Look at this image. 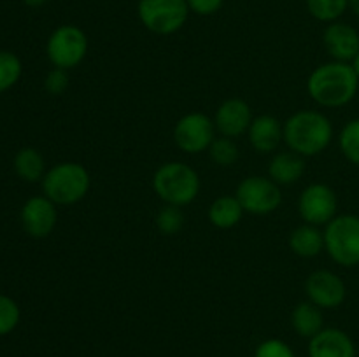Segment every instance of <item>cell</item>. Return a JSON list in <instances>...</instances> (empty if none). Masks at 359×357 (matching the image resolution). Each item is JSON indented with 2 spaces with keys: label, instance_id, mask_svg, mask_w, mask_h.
<instances>
[{
  "label": "cell",
  "instance_id": "1",
  "mask_svg": "<svg viewBox=\"0 0 359 357\" xmlns=\"http://www.w3.org/2000/svg\"><path fill=\"white\" fill-rule=\"evenodd\" d=\"M359 90V77L346 62H328L312 70L307 80V91L321 107L339 108L351 104Z\"/></svg>",
  "mask_w": 359,
  "mask_h": 357
},
{
  "label": "cell",
  "instance_id": "2",
  "mask_svg": "<svg viewBox=\"0 0 359 357\" xmlns=\"http://www.w3.org/2000/svg\"><path fill=\"white\" fill-rule=\"evenodd\" d=\"M284 142L300 156H318L333 140V125L319 111H298L283 122Z\"/></svg>",
  "mask_w": 359,
  "mask_h": 357
},
{
  "label": "cell",
  "instance_id": "3",
  "mask_svg": "<svg viewBox=\"0 0 359 357\" xmlns=\"http://www.w3.org/2000/svg\"><path fill=\"white\" fill-rule=\"evenodd\" d=\"M91 186L90 172L76 161H62L46 172L42 191L55 205L70 206L88 195Z\"/></svg>",
  "mask_w": 359,
  "mask_h": 357
},
{
  "label": "cell",
  "instance_id": "4",
  "mask_svg": "<svg viewBox=\"0 0 359 357\" xmlns=\"http://www.w3.org/2000/svg\"><path fill=\"white\" fill-rule=\"evenodd\" d=\"M153 189L165 205H189L200 192L196 170L182 161H168L158 167L153 175Z\"/></svg>",
  "mask_w": 359,
  "mask_h": 357
},
{
  "label": "cell",
  "instance_id": "5",
  "mask_svg": "<svg viewBox=\"0 0 359 357\" xmlns=\"http://www.w3.org/2000/svg\"><path fill=\"white\" fill-rule=\"evenodd\" d=\"M325 248L340 266L353 268L359 265V216L342 214L325 227Z\"/></svg>",
  "mask_w": 359,
  "mask_h": 357
},
{
  "label": "cell",
  "instance_id": "6",
  "mask_svg": "<svg viewBox=\"0 0 359 357\" xmlns=\"http://www.w3.org/2000/svg\"><path fill=\"white\" fill-rule=\"evenodd\" d=\"M189 13L186 0H139L137 4L140 23L156 35H172L181 30Z\"/></svg>",
  "mask_w": 359,
  "mask_h": 357
},
{
  "label": "cell",
  "instance_id": "7",
  "mask_svg": "<svg viewBox=\"0 0 359 357\" xmlns=\"http://www.w3.org/2000/svg\"><path fill=\"white\" fill-rule=\"evenodd\" d=\"M46 52L53 66L70 70L88 55V37L77 24H62L49 35Z\"/></svg>",
  "mask_w": 359,
  "mask_h": 357
},
{
  "label": "cell",
  "instance_id": "8",
  "mask_svg": "<svg viewBox=\"0 0 359 357\" xmlns=\"http://www.w3.org/2000/svg\"><path fill=\"white\" fill-rule=\"evenodd\" d=\"M235 196L241 202L244 212L252 214V216H266V214L276 212L283 203L279 184L263 175L245 177L238 184Z\"/></svg>",
  "mask_w": 359,
  "mask_h": 357
},
{
  "label": "cell",
  "instance_id": "9",
  "mask_svg": "<svg viewBox=\"0 0 359 357\" xmlns=\"http://www.w3.org/2000/svg\"><path fill=\"white\" fill-rule=\"evenodd\" d=\"M214 139H216L214 119L203 112H189L182 115L174 126L175 146L186 154H200L209 150Z\"/></svg>",
  "mask_w": 359,
  "mask_h": 357
},
{
  "label": "cell",
  "instance_id": "10",
  "mask_svg": "<svg viewBox=\"0 0 359 357\" xmlns=\"http://www.w3.org/2000/svg\"><path fill=\"white\" fill-rule=\"evenodd\" d=\"M337 195L330 186L316 184L307 186L298 198V212L307 224L312 226H326L337 217Z\"/></svg>",
  "mask_w": 359,
  "mask_h": 357
},
{
  "label": "cell",
  "instance_id": "11",
  "mask_svg": "<svg viewBox=\"0 0 359 357\" xmlns=\"http://www.w3.org/2000/svg\"><path fill=\"white\" fill-rule=\"evenodd\" d=\"M305 293L311 303L321 310H330L340 307L346 301L347 287L337 273L330 270H316L307 276Z\"/></svg>",
  "mask_w": 359,
  "mask_h": 357
},
{
  "label": "cell",
  "instance_id": "12",
  "mask_svg": "<svg viewBox=\"0 0 359 357\" xmlns=\"http://www.w3.org/2000/svg\"><path fill=\"white\" fill-rule=\"evenodd\" d=\"M20 219L25 233L32 238H46L55 231L58 210L48 196H32L21 206Z\"/></svg>",
  "mask_w": 359,
  "mask_h": 357
},
{
  "label": "cell",
  "instance_id": "13",
  "mask_svg": "<svg viewBox=\"0 0 359 357\" xmlns=\"http://www.w3.org/2000/svg\"><path fill=\"white\" fill-rule=\"evenodd\" d=\"M251 105L242 98H228L217 107L214 115V125L216 132L228 139L241 136L242 133H248L249 126L252 122Z\"/></svg>",
  "mask_w": 359,
  "mask_h": 357
},
{
  "label": "cell",
  "instance_id": "14",
  "mask_svg": "<svg viewBox=\"0 0 359 357\" xmlns=\"http://www.w3.org/2000/svg\"><path fill=\"white\" fill-rule=\"evenodd\" d=\"M323 44L335 62H353L359 52V34L354 27L333 21L323 31Z\"/></svg>",
  "mask_w": 359,
  "mask_h": 357
},
{
  "label": "cell",
  "instance_id": "15",
  "mask_svg": "<svg viewBox=\"0 0 359 357\" xmlns=\"http://www.w3.org/2000/svg\"><path fill=\"white\" fill-rule=\"evenodd\" d=\"M309 357H356V345L342 329L325 328L309 340Z\"/></svg>",
  "mask_w": 359,
  "mask_h": 357
},
{
  "label": "cell",
  "instance_id": "16",
  "mask_svg": "<svg viewBox=\"0 0 359 357\" xmlns=\"http://www.w3.org/2000/svg\"><path fill=\"white\" fill-rule=\"evenodd\" d=\"M248 136L252 149L262 154H270L277 150V147L284 140L283 122L276 115L262 114L252 119L248 130Z\"/></svg>",
  "mask_w": 359,
  "mask_h": 357
},
{
  "label": "cell",
  "instance_id": "17",
  "mask_svg": "<svg viewBox=\"0 0 359 357\" xmlns=\"http://www.w3.org/2000/svg\"><path fill=\"white\" fill-rule=\"evenodd\" d=\"M305 174L304 156L284 150V153L273 154L269 163V177L279 186H290L300 181Z\"/></svg>",
  "mask_w": 359,
  "mask_h": 357
},
{
  "label": "cell",
  "instance_id": "18",
  "mask_svg": "<svg viewBox=\"0 0 359 357\" xmlns=\"http://www.w3.org/2000/svg\"><path fill=\"white\" fill-rule=\"evenodd\" d=\"M291 326L302 338H314L319 331L325 329L323 310L311 301H302L291 312Z\"/></svg>",
  "mask_w": 359,
  "mask_h": 357
},
{
  "label": "cell",
  "instance_id": "19",
  "mask_svg": "<svg viewBox=\"0 0 359 357\" xmlns=\"http://www.w3.org/2000/svg\"><path fill=\"white\" fill-rule=\"evenodd\" d=\"M290 248L300 258H316L325 248V233L318 226L302 224L290 234Z\"/></svg>",
  "mask_w": 359,
  "mask_h": 357
},
{
  "label": "cell",
  "instance_id": "20",
  "mask_svg": "<svg viewBox=\"0 0 359 357\" xmlns=\"http://www.w3.org/2000/svg\"><path fill=\"white\" fill-rule=\"evenodd\" d=\"M207 216L209 223L217 230H231L241 223L244 209L237 196H219L210 203Z\"/></svg>",
  "mask_w": 359,
  "mask_h": 357
},
{
  "label": "cell",
  "instance_id": "21",
  "mask_svg": "<svg viewBox=\"0 0 359 357\" xmlns=\"http://www.w3.org/2000/svg\"><path fill=\"white\" fill-rule=\"evenodd\" d=\"M14 172L27 182H39L46 175V163L42 154L35 147H21L13 161Z\"/></svg>",
  "mask_w": 359,
  "mask_h": 357
},
{
  "label": "cell",
  "instance_id": "22",
  "mask_svg": "<svg viewBox=\"0 0 359 357\" xmlns=\"http://www.w3.org/2000/svg\"><path fill=\"white\" fill-rule=\"evenodd\" d=\"M349 7V0H307V10L314 20L333 23Z\"/></svg>",
  "mask_w": 359,
  "mask_h": 357
},
{
  "label": "cell",
  "instance_id": "23",
  "mask_svg": "<svg viewBox=\"0 0 359 357\" xmlns=\"http://www.w3.org/2000/svg\"><path fill=\"white\" fill-rule=\"evenodd\" d=\"M339 146L347 161L359 167V118L351 119L339 135Z\"/></svg>",
  "mask_w": 359,
  "mask_h": 357
},
{
  "label": "cell",
  "instance_id": "24",
  "mask_svg": "<svg viewBox=\"0 0 359 357\" xmlns=\"http://www.w3.org/2000/svg\"><path fill=\"white\" fill-rule=\"evenodd\" d=\"M21 72V59L14 52L0 51V93L11 90L20 80Z\"/></svg>",
  "mask_w": 359,
  "mask_h": 357
},
{
  "label": "cell",
  "instance_id": "25",
  "mask_svg": "<svg viewBox=\"0 0 359 357\" xmlns=\"http://www.w3.org/2000/svg\"><path fill=\"white\" fill-rule=\"evenodd\" d=\"M209 154L210 160L216 164H219V167H231L238 160V156H241L233 139H228V136L223 135L214 139V142L209 147Z\"/></svg>",
  "mask_w": 359,
  "mask_h": 357
},
{
  "label": "cell",
  "instance_id": "26",
  "mask_svg": "<svg viewBox=\"0 0 359 357\" xmlns=\"http://www.w3.org/2000/svg\"><path fill=\"white\" fill-rule=\"evenodd\" d=\"M182 226H184V214L181 206L165 205L156 214V227L161 234L174 237L182 230Z\"/></svg>",
  "mask_w": 359,
  "mask_h": 357
},
{
  "label": "cell",
  "instance_id": "27",
  "mask_svg": "<svg viewBox=\"0 0 359 357\" xmlns=\"http://www.w3.org/2000/svg\"><path fill=\"white\" fill-rule=\"evenodd\" d=\"M21 310L13 298L0 294V336H6L18 328Z\"/></svg>",
  "mask_w": 359,
  "mask_h": 357
},
{
  "label": "cell",
  "instance_id": "28",
  "mask_svg": "<svg viewBox=\"0 0 359 357\" xmlns=\"http://www.w3.org/2000/svg\"><path fill=\"white\" fill-rule=\"evenodd\" d=\"M255 357H297L293 349L279 338L263 340L255 350Z\"/></svg>",
  "mask_w": 359,
  "mask_h": 357
},
{
  "label": "cell",
  "instance_id": "29",
  "mask_svg": "<svg viewBox=\"0 0 359 357\" xmlns=\"http://www.w3.org/2000/svg\"><path fill=\"white\" fill-rule=\"evenodd\" d=\"M44 88L53 97H60V94L65 93L67 88H69V74H67V70L53 66L48 76H46Z\"/></svg>",
  "mask_w": 359,
  "mask_h": 357
},
{
  "label": "cell",
  "instance_id": "30",
  "mask_svg": "<svg viewBox=\"0 0 359 357\" xmlns=\"http://www.w3.org/2000/svg\"><path fill=\"white\" fill-rule=\"evenodd\" d=\"M191 13L198 16H212L223 7L224 0H186Z\"/></svg>",
  "mask_w": 359,
  "mask_h": 357
},
{
  "label": "cell",
  "instance_id": "31",
  "mask_svg": "<svg viewBox=\"0 0 359 357\" xmlns=\"http://www.w3.org/2000/svg\"><path fill=\"white\" fill-rule=\"evenodd\" d=\"M23 2L30 7H41V6H44L48 0H23Z\"/></svg>",
  "mask_w": 359,
  "mask_h": 357
},
{
  "label": "cell",
  "instance_id": "32",
  "mask_svg": "<svg viewBox=\"0 0 359 357\" xmlns=\"http://www.w3.org/2000/svg\"><path fill=\"white\" fill-rule=\"evenodd\" d=\"M349 9L359 18V0H349Z\"/></svg>",
  "mask_w": 359,
  "mask_h": 357
},
{
  "label": "cell",
  "instance_id": "33",
  "mask_svg": "<svg viewBox=\"0 0 359 357\" xmlns=\"http://www.w3.org/2000/svg\"><path fill=\"white\" fill-rule=\"evenodd\" d=\"M351 66H353L354 69V72H356V76L359 77V52L356 56H354V59L353 62H351Z\"/></svg>",
  "mask_w": 359,
  "mask_h": 357
}]
</instances>
